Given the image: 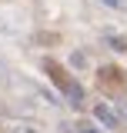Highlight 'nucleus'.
<instances>
[{"label":"nucleus","mask_w":127,"mask_h":133,"mask_svg":"<svg viewBox=\"0 0 127 133\" xmlns=\"http://www.w3.org/2000/svg\"><path fill=\"white\" fill-rule=\"evenodd\" d=\"M100 3H107V7H114V10L120 7V0H100Z\"/></svg>","instance_id":"obj_4"},{"label":"nucleus","mask_w":127,"mask_h":133,"mask_svg":"<svg viewBox=\"0 0 127 133\" xmlns=\"http://www.w3.org/2000/svg\"><path fill=\"white\" fill-rule=\"evenodd\" d=\"M77 133H97V130H94V127H80Z\"/></svg>","instance_id":"obj_5"},{"label":"nucleus","mask_w":127,"mask_h":133,"mask_svg":"<svg viewBox=\"0 0 127 133\" xmlns=\"http://www.w3.org/2000/svg\"><path fill=\"white\" fill-rule=\"evenodd\" d=\"M63 93H67V100H70L74 107H80V100H84V90H80L77 83H67V80H63Z\"/></svg>","instance_id":"obj_2"},{"label":"nucleus","mask_w":127,"mask_h":133,"mask_svg":"<svg viewBox=\"0 0 127 133\" xmlns=\"http://www.w3.org/2000/svg\"><path fill=\"white\" fill-rule=\"evenodd\" d=\"M10 133H40V130H37L33 123H17V127H14Z\"/></svg>","instance_id":"obj_3"},{"label":"nucleus","mask_w":127,"mask_h":133,"mask_svg":"<svg viewBox=\"0 0 127 133\" xmlns=\"http://www.w3.org/2000/svg\"><path fill=\"white\" fill-rule=\"evenodd\" d=\"M94 116L104 123V127H107V130H117V127H120V116L114 113L111 103H97V107H94Z\"/></svg>","instance_id":"obj_1"}]
</instances>
